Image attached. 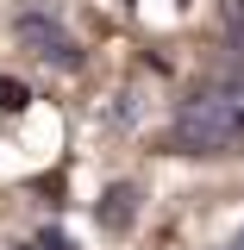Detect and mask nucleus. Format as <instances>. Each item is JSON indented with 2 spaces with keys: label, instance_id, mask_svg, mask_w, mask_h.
<instances>
[{
  "label": "nucleus",
  "instance_id": "nucleus-6",
  "mask_svg": "<svg viewBox=\"0 0 244 250\" xmlns=\"http://www.w3.org/2000/svg\"><path fill=\"white\" fill-rule=\"evenodd\" d=\"M0 106H6V113H25V106H31V88H19V82H0Z\"/></svg>",
  "mask_w": 244,
  "mask_h": 250
},
{
  "label": "nucleus",
  "instance_id": "nucleus-3",
  "mask_svg": "<svg viewBox=\"0 0 244 250\" xmlns=\"http://www.w3.org/2000/svg\"><path fill=\"white\" fill-rule=\"evenodd\" d=\"M138 200H144V194H138V182H113L100 200H94V225H100L107 238H125V231L138 225Z\"/></svg>",
  "mask_w": 244,
  "mask_h": 250
},
{
  "label": "nucleus",
  "instance_id": "nucleus-5",
  "mask_svg": "<svg viewBox=\"0 0 244 250\" xmlns=\"http://www.w3.org/2000/svg\"><path fill=\"white\" fill-rule=\"evenodd\" d=\"M19 250H82V244H75V238H63L57 225H44V231H38V238H25Z\"/></svg>",
  "mask_w": 244,
  "mask_h": 250
},
{
  "label": "nucleus",
  "instance_id": "nucleus-4",
  "mask_svg": "<svg viewBox=\"0 0 244 250\" xmlns=\"http://www.w3.org/2000/svg\"><path fill=\"white\" fill-rule=\"evenodd\" d=\"M219 31H225V50L244 69V0H219Z\"/></svg>",
  "mask_w": 244,
  "mask_h": 250
},
{
  "label": "nucleus",
  "instance_id": "nucleus-7",
  "mask_svg": "<svg viewBox=\"0 0 244 250\" xmlns=\"http://www.w3.org/2000/svg\"><path fill=\"white\" fill-rule=\"evenodd\" d=\"M225 250H244V225H238V238H232V244H225Z\"/></svg>",
  "mask_w": 244,
  "mask_h": 250
},
{
  "label": "nucleus",
  "instance_id": "nucleus-2",
  "mask_svg": "<svg viewBox=\"0 0 244 250\" xmlns=\"http://www.w3.org/2000/svg\"><path fill=\"white\" fill-rule=\"evenodd\" d=\"M13 38L25 44L31 57H44L50 69H82V44L63 31V19L57 13H44V6H31V13H19L13 19Z\"/></svg>",
  "mask_w": 244,
  "mask_h": 250
},
{
  "label": "nucleus",
  "instance_id": "nucleus-1",
  "mask_svg": "<svg viewBox=\"0 0 244 250\" xmlns=\"http://www.w3.org/2000/svg\"><path fill=\"white\" fill-rule=\"evenodd\" d=\"M244 144V69H219L194 82L163 131V156H232Z\"/></svg>",
  "mask_w": 244,
  "mask_h": 250
}]
</instances>
